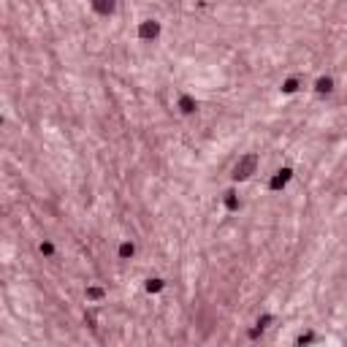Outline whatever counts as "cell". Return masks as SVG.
<instances>
[{
    "label": "cell",
    "instance_id": "cell-8",
    "mask_svg": "<svg viewBox=\"0 0 347 347\" xmlns=\"http://www.w3.org/2000/svg\"><path fill=\"white\" fill-rule=\"evenodd\" d=\"M92 11H98V14H111V11H114V3H92Z\"/></svg>",
    "mask_w": 347,
    "mask_h": 347
},
{
    "label": "cell",
    "instance_id": "cell-9",
    "mask_svg": "<svg viewBox=\"0 0 347 347\" xmlns=\"http://www.w3.org/2000/svg\"><path fill=\"white\" fill-rule=\"evenodd\" d=\"M87 298H90V301H98V298H103V288H98V285L87 288Z\"/></svg>",
    "mask_w": 347,
    "mask_h": 347
},
{
    "label": "cell",
    "instance_id": "cell-6",
    "mask_svg": "<svg viewBox=\"0 0 347 347\" xmlns=\"http://www.w3.org/2000/svg\"><path fill=\"white\" fill-rule=\"evenodd\" d=\"M179 109H182L185 114H193V111H196V101H193L190 95H179Z\"/></svg>",
    "mask_w": 347,
    "mask_h": 347
},
{
    "label": "cell",
    "instance_id": "cell-2",
    "mask_svg": "<svg viewBox=\"0 0 347 347\" xmlns=\"http://www.w3.org/2000/svg\"><path fill=\"white\" fill-rule=\"evenodd\" d=\"M160 36V22L155 19H146V22L138 25V38H144V41H155Z\"/></svg>",
    "mask_w": 347,
    "mask_h": 347
},
{
    "label": "cell",
    "instance_id": "cell-11",
    "mask_svg": "<svg viewBox=\"0 0 347 347\" xmlns=\"http://www.w3.org/2000/svg\"><path fill=\"white\" fill-rule=\"evenodd\" d=\"M225 209H228V212L239 209V201H236V196H233V193H225Z\"/></svg>",
    "mask_w": 347,
    "mask_h": 347
},
{
    "label": "cell",
    "instance_id": "cell-10",
    "mask_svg": "<svg viewBox=\"0 0 347 347\" xmlns=\"http://www.w3.org/2000/svg\"><path fill=\"white\" fill-rule=\"evenodd\" d=\"M146 290H149V293H160V290H163V279H146Z\"/></svg>",
    "mask_w": 347,
    "mask_h": 347
},
{
    "label": "cell",
    "instance_id": "cell-13",
    "mask_svg": "<svg viewBox=\"0 0 347 347\" xmlns=\"http://www.w3.org/2000/svg\"><path fill=\"white\" fill-rule=\"evenodd\" d=\"M296 90H298V79H288V82L282 84V92H288V95H290V92H296Z\"/></svg>",
    "mask_w": 347,
    "mask_h": 347
},
{
    "label": "cell",
    "instance_id": "cell-12",
    "mask_svg": "<svg viewBox=\"0 0 347 347\" xmlns=\"http://www.w3.org/2000/svg\"><path fill=\"white\" fill-rule=\"evenodd\" d=\"M38 250H41V255H46V258L55 255V244H52V242H41V244H38Z\"/></svg>",
    "mask_w": 347,
    "mask_h": 347
},
{
    "label": "cell",
    "instance_id": "cell-3",
    "mask_svg": "<svg viewBox=\"0 0 347 347\" xmlns=\"http://www.w3.org/2000/svg\"><path fill=\"white\" fill-rule=\"evenodd\" d=\"M290 177H293V171H290V168H282V171H277L274 177H271V182H269V190H282L285 185L290 182Z\"/></svg>",
    "mask_w": 347,
    "mask_h": 347
},
{
    "label": "cell",
    "instance_id": "cell-4",
    "mask_svg": "<svg viewBox=\"0 0 347 347\" xmlns=\"http://www.w3.org/2000/svg\"><path fill=\"white\" fill-rule=\"evenodd\" d=\"M315 90L320 92V95H325V92H331V90H333V79H331V76H323V79H317V82H315Z\"/></svg>",
    "mask_w": 347,
    "mask_h": 347
},
{
    "label": "cell",
    "instance_id": "cell-14",
    "mask_svg": "<svg viewBox=\"0 0 347 347\" xmlns=\"http://www.w3.org/2000/svg\"><path fill=\"white\" fill-rule=\"evenodd\" d=\"M312 342H315V333H304V336H298V347L312 344Z\"/></svg>",
    "mask_w": 347,
    "mask_h": 347
},
{
    "label": "cell",
    "instance_id": "cell-7",
    "mask_svg": "<svg viewBox=\"0 0 347 347\" xmlns=\"http://www.w3.org/2000/svg\"><path fill=\"white\" fill-rule=\"evenodd\" d=\"M133 252H136V247L130 242H122L119 244V258H133Z\"/></svg>",
    "mask_w": 347,
    "mask_h": 347
},
{
    "label": "cell",
    "instance_id": "cell-5",
    "mask_svg": "<svg viewBox=\"0 0 347 347\" xmlns=\"http://www.w3.org/2000/svg\"><path fill=\"white\" fill-rule=\"evenodd\" d=\"M271 320H274V317H271V315H263V317H260V320H258V325H255V328L250 331V339H258V336H260V331H263L266 325L271 323Z\"/></svg>",
    "mask_w": 347,
    "mask_h": 347
},
{
    "label": "cell",
    "instance_id": "cell-1",
    "mask_svg": "<svg viewBox=\"0 0 347 347\" xmlns=\"http://www.w3.org/2000/svg\"><path fill=\"white\" fill-rule=\"evenodd\" d=\"M255 168H258V155H255V152H250V155H244L236 165H233L231 177L236 179V182H244V179H250L252 173H255Z\"/></svg>",
    "mask_w": 347,
    "mask_h": 347
}]
</instances>
